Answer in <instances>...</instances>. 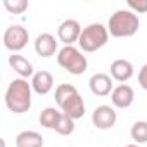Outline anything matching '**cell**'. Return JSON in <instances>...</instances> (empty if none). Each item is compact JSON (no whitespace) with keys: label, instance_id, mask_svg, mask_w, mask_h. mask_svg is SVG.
<instances>
[{"label":"cell","instance_id":"30bf717a","mask_svg":"<svg viewBox=\"0 0 147 147\" xmlns=\"http://www.w3.org/2000/svg\"><path fill=\"white\" fill-rule=\"evenodd\" d=\"M135 100V92L130 85L126 83H119L118 87H114L113 94H111V102L114 107L118 109H126L133 104Z\"/></svg>","mask_w":147,"mask_h":147},{"label":"cell","instance_id":"6da1fadb","mask_svg":"<svg viewBox=\"0 0 147 147\" xmlns=\"http://www.w3.org/2000/svg\"><path fill=\"white\" fill-rule=\"evenodd\" d=\"M54 99H55L57 106L61 107V111L64 114H67L69 118H73L75 121L85 116V102L75 85H71V83L57 85Z\"/></svg>","mask_w":147,"mask_h":147},{"label":"cell","instance_id":"277c9868","mask_svg":"<svg viewBox=\"0 0 147 147\" xmlns=\"http://www.w3.org/2000/svg\"><path fill=\"white\" fill-rule=\"evenodd\" d=\"M57 64L64 71H67L69 75H75V76L83 75L88 67L87 55H83V52L75 45H64L57 52Z\"/></svg>","mask_w":147,"mask_h":147},{"label":"cell","instance_id":"2e32d148","mask_svg":"<svg viewBox=\"0 0 147 147\" xmlns=\"http://www.w3.org/2000/svg\"><path fill=\"white\" fill-rule=\"evenodd\" d=\"M62 116V111H57L55 107H45L40 114V125L49 130H55L59 125V119Z\"/></svg>","mask_w":147,"mask_h":147},{"label":"cell","instance_id":"8fae6325","mask_svg":"<svg viewBox=\"0 0 147 147\" xmlns=\"http://www.w3.org/2000/svg\"><path fill=\"white\" fill-rule=\"evenodd\" d=\"M35 52L40 57H52L57 52V40L50 33H42L35 40Z\"/></svg>","mask_w":147,"mask_h":147},{"label":"cell","instance_id":"7402d4cb","mask_svg":"<svg viewBox=\"0 0 147 147\" xmlns=\"http://www.w3.org/2000/svg\"><path fill=\"white\" fill-rule=\"evenodd\" d=\"M125 147H140L138 144H128V145H125Z\"/></svg>","mask_w":147,"mask_h":147},{"label":"cell","instance_id":"7a4b0ae2","mask_svg":"<svg viewBox=\"0 0 147 147\" xmlns=\"http://www.w3.org/2000/svg\"><path fill=\"white\" fill-rule=\"evenodd\" d=\"M31 83L24 78H16L9 83L5 90V106L14 114L28 113L31 107Z\"/></svg>","mask_w":147,"mask_h":147},{"label":"cell","instance_id":"d6986e66","mask_svg":"<svg viewBox=\"0 0 147 147\" xmlns=\"http://www.w3.org/2000/svg\"><path fill=\"white\" fill-rule=\"evenodd\" d=\"M4 7L11 14H23L28 9L26 0H4Z\"/></svg>","mask_w":147,"mask_h":147},{"label":"cell","instance_id":"5bb4252c","mask_svg":"<svg viewBox=\"0 0 147 147\" xmlns=\"http://www.w3.org/2000/svg\"><path fill=\"white\" fill-rule=\"evenodd\" d=\"M9 66L19 75V78H24L28 80L30 76L33 78L35 75V69H33V64L24 57V55H19V54H12L9 55Z\"/></svg>","mask_w":147,"mask_h":147},{"label":"cell","instance_id":"e0dca14e","mask_svg":"<svg viewBox=\"0 0 147 147\" xmlns=\"http://www.w3.org/2000/svg\"><path fill=\"white\" fill-rule=\"evenodd\" d=\"M130 135L133 138L135 144H145L147 142V121H137L133 123L131 130H130Z\"/></svg>","mask_w":147,"mask_h":147},{"label":"cell","instance_id":"9a60e30c","mask_svg":"<svg viewBox=\"0 0 147 147\" xmlns=\"http://www.w3.org/2000/svg\"><path fill=\"white\" fill-rule=\"evenodd\" d=\"M42 145H43V137L38 131L24 130L16 137V147H42Z\"/></svg>","mask_w":147,"mask_h":147},{"label":"cell","instance_id":"7c38bea8","mask_svg":"<svg viewBox=\"0 0 147 147\" xmlns=\"http://www.w3.org/2000/svg\"><path fill=\"white\" fill-rule=\"evenodd\" d=\"M31 88L38 95H47L54 88V76L49 71H36L31 78Z\"/></svg>","mask_w":147,"mask_h":147},{"label":"cell","instance_id":"4fadbf2b","mask_svg":"<svg viewBox=\"0 0 147 147\" xmlns=\"http://www.w3.org/2000/svg\"><path fill=\"white\" fill-rule=\"evenodd\" d=\"M133 76V64L126 59H116L111 62V78L125 83Z\"/></svg>","mask_w":147,"mask_h":147},{"label":"cell","instance_id":"3957f363","mask_svg":"<svg viewBox=\"0 0 147 147\" xmlns=\"http://www.w3.org/2000/svg\"><path fill=\"white\" fill-rule=\"evenodd\" d=\"M138 28H140L138 16L130 9L116 11L114 14H111L107 21V31L114 38H130L138 31Z\"/></svg>","mask_w":147,"mask_h":147},{"label":"cell","instance_id":"9c48e42d","mask_svg":"<svg viewBox=\"0 0 147 147\" xmlns=\"http://www.w3.org/2000/svg\"><path fill=\"white\" fill-rule=\"evenodd\" d=\"M88 87H90V92L97 97H106V95H111L114 87H113V78L106 73H95V75L90 78L88 82Z\"/></svg>","mask_w":147,"mask_h":147},{"label":"cell","instance_id":"ffe728a7","mask_svg":"<svg viewBox=\"0 0 147 147\" xmlns=\"http://www.w3.org/2000/svg\"><path fill=\"white\" fill-rule=\"evenodd\" d=\"M126 5L135 14H145L147 12V0H128Z\"/></svg>","mask_w":147,"mask_h":147},{"label":"cell","instance_id":"52a82bcc","mask_svg":"<svg viewBox=\"0 0 147 147\" xmlns=\"http://www.w3.org/2000/svg\"><path fill=\"white\" fill-rule=\"evenodd\" d=\"M116 119H118L116 111L111 106H106V104L97 106L95 111L92 113V123L99 130H111L116 125Z\"/></svg>","mask_w":147,"mask_h":147},{"label":"cell","instance_id":"8992f818","mask_svg":"<svg viewBox=\"0 0 147 147\" xmlns=\"http://www.w3.org/2000/svg\"><path fill=\"white\" fill-rule=\"evenodd\" d=\"M30 40V33L24 26L21 24H11L5 31H4V45L7 50H11L12 54L23 50L28 45Z\"/></svg>","mask_w":147,"mask_h":147},{"label":"cell","instance_id":"ba28073f","mask_svg":"<svg viewBox=\"0 0 147 147\" xmlns=\"http://www.w3.org/2000/svg\"><path fill=\"white\" fill-rule=\"evenodd\" d=\"M82 26L76 19H66L61 23V26L57 28V38L59 42H62L64 45H75L80 40L82 35Z\"/></svg>","mask_w":147,"mask_h":147},{"label":"cell","instance_id":"ac0fdd59","mask_svg":"<svg viewBox=\"0 0 147 147\" xmlns=\"http://www.w3.org/2000/svg\"><path fill=\"white\" fill-rule=\"evenodd\" d=\"M55 131H57L59 135H71L73 131H75V119L69 118L67 114L62 113V116H61V119H59V125H57Z\"/></svg>","mask_w":147,"mask_h":147},{"label":"cell","instance_id":"44dd1931","mask_svg":"<svg viewBox=\"0 0 147 147\" xmlns=\"http://www.w3.org/2000/svg\"><path fill=\"white\" fill-rule=\"evenodd\" d=\"M138 85L147 92V64H144L138 71Z\"/></svg>","mask_w":147,"mask_h":147},{"label":"cell","instance_id":"5b68a950","mask_svg":"<svg viewBox=\"0 0 147 147\" xmlns=\"http://www.w3.org/2000/svg\"><path fill=\"white\" fill-rule=\"evenodd\" d=\"M109 40V31L104 24L100 23H92L82 30L78 45L82 52H95L102 49Z\"/></svg>","mask_w":147,"mask_h":147}]
</instances>
